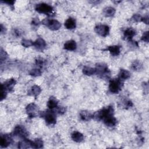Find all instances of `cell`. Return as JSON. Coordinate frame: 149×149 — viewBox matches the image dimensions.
Wrapping results in <instances>:
<instances>
[{"mask_svg": "<svg viewBox=\"0 0 149 149\" xmlns=\"http://www.w3.org/2000/svg\"><path fill=\"white\" fill-rule=\"evenodd\" d=\"M12 142V138L10 135H2L0 138V145L1 147H7Z\"/></svg>", "mask_w": 149, "mask_h": 149, "instance_id": "obj_9", "label": "cell"}, {"mask_svg": "<svg viewBox=\"0 0 149 149\" xmlns=\"http://www.w3.org/2000/svg\"><path fill=\"white\" fill-rule=\"evenodd\" d=\"M16 81L14 79H9L8 80L4 82V84H1V88H4L7 91H11L13 88V87L15 86Z\"/></svg>", "mask_w": 149, "mask_h": 149, "instance_id": "obj_11", "label": "cell"}, {"mask_svg": "<svg viewBox=\"0 0 149 149\" xmlns=\"http://www.w3.org/2000/svg\"><path fill=\"white\" fill-rule=\"evenodd\" d=\"M136 32L135 29L132 28H128L124 32V37L127 40H131L136 35Z\"/></svg>", "mask_w": 149, "mask_h": 149, "instance_id": "obj_15", "label": "cell"}, {"mask_svg": "<svg viewBox=\"0 0 149 149\" xmlns=\"http://www.w3.org/2000/svg\"><path fill=\"white\" fill-rule=\"evenodd\" d=\"M96 69V73L101 78H108L110 76V72L106 65L103 64H98Z\"/></svg>", "mask_w": 149, "mask_h": 149, "instance_id": "obj_3", "label": "cell"}, {"mask_svg": "<svg viewBox=\"0 0 149 149\" xmlns=\"http://www.w3.org/2000/svg\"><path fill=\"white\" fill-rule=\"evenodd\" d=\"M31 146L32 148H42L43 146V142L41 139H36L35 141L32 142Z\"/></svg>", "mask_w": 149, "mask_h": 149, "instance_id": "obj_24", "label": "cell"}, {"mask_svg": "<svg viewBox=\"0 0 149 149\" xmlns=\"http://www.w3.org/2000/svg\"><path fill=\"white\" fill-rule=\"evenodd\" d=\"M142 21L144 22V23H146V24H148V16H147L144 18H142Z\"/></svg>", "mask_w": 149, "mask_h": 149, "instance_id": "obj_33", "label": "cell"}, {"mask_svg": "<svg viewBox=\"0 0 149 149\" xmlns=\"http://www.w3.org/2000/svg\"><path fill=\"white\" fill-rule=\"evenodd\" d=\"M43 23L52 31H57L61 27L60 22L55 19H46L43 20Z\"/></svg>", "mask_w": 149, "mask_h": 149, "instance_id": "obj_5", "label": "cell"}, {"mask_svg": "<svg viewBox=\"0 0 149 149\" xmlns=\"http://www.w3.org/2000/svg\"><path fill=\"white\" fill-rule=\"evenodd\" d=\"M72 139L77 143H80L83 140V135L79 132H75L72 134Z\"/></svg>", "mask_w": 149, "mask_h": 149, "instance_id": "obj_18", "label": "cell"}, {"mask_svg": "<svg viewBox=\"0 0 149 149\" xmlns=\"http://www.w3.org/2000/svg\"><path fill=\"white\" fill-rule=\"evenodd\" d=\"M83 73L87 76H91L96 73V69L89 67H84L83 69Z\"/></svg>", "mask_w": 149, "mask_h": 149, "instance_id": "obj_22", "label": "cell"}, {"mask_svg": "<svg viewBox=\"0 0 149 149\" xmlns=\"http://www.w3.org/2000/svg\"><path fill=\"white\" fill-rule=\"evenodd\" d=\"M40 115L44 119L46 123L48 125H54L56 123V118L55 114L52 111H47L40 114Z\"/></svg>", "mask_w": 149, "mask_h": 149, "instance_id": "obj_2", "label": "cell"}, {"mask_svg": "<svg viewBox=\"0 0 149 149\" xmlns=\"http://www.w3.org/2000/svg\"><path fill=\"white\" fill-rule=\"evenodd\" d=\"M133 19L136 21V22H139V21H142V17L141 16L136 14V15H135L133 16Z\"/></svg>", "mask_w": 149, "mask_h": 149, "instance_id": "obj_32", "label": "cell"}, {"mask_svg": "<svg viewBox=\"0 0 149 149\" xmlns=\"http://www.w3.org/2000/svg\"><path fill=\"white\" fill-rule=\"evenodd\" d=\"M41 88L37 85L33 86L30 90L28 92V95L29 96H32L34 97H37L41 93Z\"/></svg>", "mask_w": 149, "mask_h": 149, "instance_id": "obj_13", "label": "cell"}, {"mask_svg": "<svg viewBox=\"0 0 149 149\" xmlns=\"http://www.w3.org/2000/svg\"><path fill=\"white\" fill-rule=\"evenodd\" d=\"M33 46L37 50L42 51L46 47V43L43 39L39 38L34 42Z\"/></svg>", "mask_w": 149, "mask_h": 149, "instance_id": "obj_10", "label": "cell"}, {"mask_svg": "<svg viewBox=\"0 0 149 149\" xmlns=\"http://www.w3.org/2000/svg\"><path fill=\"white\" fill-rule=\"evenodd\" d=\"M132 68L134 71H140L142 68V64L140 62L136 61H135L134 63L132 64Z\"/></svg>", "mask_w": 149, "mask_h": 149, "instance_id": "obj_25", "label": "cell"}, {"mask_svg": "<svg viewBox=\"0 0 149 149\" xmlns=\"http://www.w3.org/2000/svg\"><path fill=\"white\" fill-rule=\"evenodd\" d=\"M65 111H66V110H65V108L64 107H59L56 110L58 114H64L65 112Z\"/></svg>", "mask_w": 149, "mask_h": 149, "instance_id": "obj_31", "label": "cell"}, {"mask_svg": "<svg viewBox=\"0 0 149 149\" xmlns=\"http://www.w3.org/2000/svg\"><path fill=\"white\" fill-rule=\"evenodd\" d=\"M104 124L108 126V127H114L116 124V120L115 118L113 115H110L105 118H104Z\"/></svg>", "mask_w": 149, "mask_h": 149, "instance_id": "obj_12", "label": "cell"}, {"mask_svg": "<svg viewBox=\"0 0 149 149\" xmlns=\"http://www.w3.org/2000/svg\"><path fill=\"white\" fill-rule=\"evenodd\" d=\"M58 105V101L54 97H51L48 101L47 103V106L50 110H53L54 108H57Z\"/></svg>", "mask_w": 149, "mask_h": 149, "instance_id": "obj_23", "label": "cell"}, {"mask_svg": "<svg viewBox=\"0 0 149 149\" xmlns=\"http://www.w3.org/2000/svg\"><path fill=\"white\" fill-rule=\"evenodd\" d=\"M122 86V83L120 79H113L110 82L109 89L112 93H118L121 90Z\"/></svg>", "mask_w": 149, "mask_h": 149, "instance_id": "obj_1", "label": "cell"}, {"mask_svg": "<svg viewBox=\"0 0 149 149\" xmlns=\"http://www.w3.org/2000/svg\"><path fill=\"white\" fill-rule=\"evenodd\" d=\"M65 26L67 29L70 30L75 29L76 26V20L72 18H68L65 22Z\"/></svg>", "mask_w": 149, "mask_h": 149, "instance_id": "obj_16", "label": "cell"}, {"mask_svg": "<svg viewBox=\"0 0 149 149\" xmlns=\"http://www.w3.org/2000/svg\"><path fill=\"white\" fill-rule=\"evenodd\" d=\"M8 57V55L5 51H4L2 48L1 50V53H0V59H1V61H5V59Z\"/></svg>", "mask_w": 149, "mask_h": 149, "instance_id": "obj_28", "label": "cell"}, {"mask_svg": "<svg viewBox=\"0 0 149 149\" xmlns=\"http://www.w3.org/2000/svg\"><path fill=\"white\" fill-rule=\"evenodd\" d=\"M115 13V10L113 7H108L104 9L103 14L106 17H111L114 15Z\"/></svg>", "mask_w": 149, "mask_h": 149, "instance_id": "obj_19", "label": "cell"}, {"mask_svg": "<svg viewBox=\"0 0 149 149\" xmlns=\"http://www.w3.org/2000/svg\"><path fill=\"white\" fill-rule=\"evenodd\" d=\"M95 31L96 33L101 36L105 37L108 35L110 33V28L107 25L100 24L96 26Z\"/></svg>", "mask_w": 149, "mask_h": 149, "instance_id": "obj_7", "label": "cell"}, {"mask_svg": "<svg viewBox=\"0 0 149 149\" xmlns=\"http://www.w3.org/2000/svg\"><path fill=\"white\" fill-rule=\"evenodd\" d=\"M42 74V71L39 69H32L31 72H30V75L33 76H39L40 75H41Z\"/></svg>", "mask_w": 149, "mask_h": 149, "instance_id": "obj_27", "label": "cell"}, {"mask_svg": "<svg viewBox=\"0 0 149 149\" xmlns=\"http://www.w3.org/2000/svg\"><path fill=\"white\" fill-rule=\"evenodd\" d=\"M14 134L15 136H18L23 139L26 138L27 136V133L26 129L20 125H18L15 127L14 131Z\"/></svg>", "mask_w": 149, "mask_h": 149, "instance_id": "obj_8", "label": "cell"}, {"mask_svg": "<svg viewBox=\"0 0 149 149\" xmlns=\"http://www.w3.org/2000/svg\"><path fill=\"white\" fill-rule=\"evenodd\" d=\"M131 76V73L129 71L125 70V69H121L120 71V73H119V79L120 80H126L129 78Z\"/></svg>", "mask_w": 149, "mask_h": 149, "instance_id": "obj_21", "label": "cell"}, {"mask_svg": "<svg viewBox=\"0 0 149 149\" xmlns=\"http://www.w3.org/2000/svg\"><path fill=\"white\" fill-rule=\"evenodd\" d=\"M3 2L4 3H7L10 5H13L15 3V1H3Z\"/></svg>", "mask_w": 149, "mask_h": 149, "instance_id": "obj_35", "label": "cell"}, {"mask_svg": "<svg viewBox=\"0 0 149 149\" xmlns=\"http://www.w3.org/2000/svg\"><path fill=\"white\" fill-rule=\"evenodd\" d=\"M142 40H143L144 42L148 43L149 40V33L148 32H144L142 37Z\"/></svg>", "mask_w": 149, "mask_h": 149, "instance_id": "obj_29", "label": "cell"}, {"mask_svg": "<svg viewBox=\"0 0 149 149\" xmlns=\"http://www.w3.org/2000/svg\"><path fill=\"white\" fill-rule=\"evenodd\" d=\"M27 115L30 118H34L37 116L39 113V109L38 106L34 103L29 104L26 108Z\"/></svg>", "mask_w": 149, "mask_h": 149, "instance_id": "obj_6", "label": "cell"}, {"mask_svg": "<svg viewBox=\"0 0 149 149\" xmlns=\"http://www.w3.org/2000/svg\"><path fill=\"white\" fill-rule=\"evenodd\" d=\"M107 50L113 56L118 55L120 53V47L118 46H112L108 47Z\"/></svg>", "mask_w": 149, "mask_h": 149, "instance_id": "obj_17", "label": "cell"}, {"mask_svg": "<svg viewBox=\"0 0 149 149\" xmlns=\"http://www.w3.org/2000/svg\"><path fill=\"white\" fill-rule=\"evenodd\" d=\"M39 23H40V22H39V20L38 19V18L37 19H34L32 21V23L34 24H36V25L39 24Z\"/></svg>", "mask_w": 149, "mask_h": 149, "instance_id": "obj_34", "label": "cell"}, {"mask_svg": "<svg viewBox=\"0 0 149 149\" xmlns=\"http://www.w3.org/2000/svg\"><path fill=\"white\" fill-rule=\"evenodd\" d=\"M64 49L68 51H74L76 49V43L74 40H69L64 44Z\"/></svg>", "mask_w": 149, "mask_h": 149, "instance_id": "obj_14", "label": "cell"}, {"mask_svg": "<svg viewBox=\"0 0 149 149\" xmlns=\"http://www.w3.org/2000/svg\"><path fill=\"white\" fill-rule=\"evenodd\" d=\"M80 116L83 121H87L92 118V115L87 111H82L80 113Z\"/></svg>", "mask_w": 149, "mask_h": 149, "instance_id": "obj_20", "label": "cell"}, {"mask_svg": "<svg viewBox=\"0 0 149 149\" xmlns=\"http://www.w3.org/2000/svg\"><path fill=\"white\" fill-rule=\"evenodd\" d=\"M36 11H37L40 14H50L52 13L53 11L52 7L46 3H40L38 4L36 6Z\"/></svg>", "mask_w": 149, "mask_h": 149, "instance_id": "obj_4", "label": "cell"}, {"mask_svg": "<svg viewBox=\"0 0 149 149\" xmlns=\"http://www.w3.org/2000/svg\"><path fill=\"white\" fill-rule=\"evenodd\" d=\"M33 43H34V42H33L31 40H29L24 39L22 41V46L25 47H29L31 46H33Z\"/></svg>", "mask_w": 149, "mask_h": 149, "instance_id": "obj_26", "label": "cell"}, {"mask_svg": "<svg viewBox=\"0 0 149 149\" xmlns=\"http://www.w3.org/2000/svg\"><path fill=\"white\" fill-rule=\"evenodd\" d=\"M36 64L39 67H42L44 64V61L42 58H37L36 60Z\"/></svg>", "mask_w": 149, "mask_h": 149, "instance_id": "obj_30", "label": "cell"}]
</instances>
